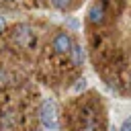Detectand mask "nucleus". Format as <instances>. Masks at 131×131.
<instances>
[{
	"label": "nucleus",
	"instance_id": "obj_3",
	"mask_svg": "<svg viewBox=\"0 0 131 131\" xmlns=\"http://www.w3.org/2000/svg\"><path fill=\"white\" fill-rule=\"evenodd\" d=\"M104 16H106V2H104V0L94 2V4L90 6V10H88V20H90L92 25H100V23L104 20Z\"/></svg>",
	"mask_w": 131,
	"mask_h": 131
},
{
	"label": "nucleus",
	"instance_id": "obj_9",
	"mask_svg": "<svg viewBox=\"0 0 131 131\" xmlns=\"http://www.w3.org/2000/svg\"><path fill=\"white\" fill-rule=\"evenodd\" d=\"M121 131H131V119H129V117L123 121V127H121Z\"/></svg>",
	"mask_w": 131,
	"mask_h": 131
},
{
	"label": "nucleus",
	"instance_id": "obj_5",
	"mask_svg": "<svg viewBox=\"0 0 131 131\" xmlns=\"http://www.w3.org/2000/svg\"><path fill=\"white\" fill-rule=\"evenodd\" d=\"M70 53H72V63H74V66H82V61H84V51H82V47H80V45H72V47H70Z\"/></svg>",
	"mask_w": 131,
	"mask_h": 131
},
{
	"label": "nucleus",
	"instance_id": "obj_8",
	"mask_svg": "<svg viewBox=\"0 0 131 131\" xmlns=\"http://www.w3.org/2000/svg\"><path fill=\"white\" fill-rule=\"evenodd\" d=\"M86 88V80L82 78V80H78V84L74 86V92H80V90H84Z\"/></svg>",
	"mask_w": 131,
	"mask_h": 131
},
{
	"label": "nucleus",
	"instance_id": "obj_6",
	"mask_svg": "<svg viewBox=\"0 0 131 131\" xmlns=\"http://www.w3.org/2000/svg\"><path fill=\"white\" fill-rule=\"evenodd\" d=\"M80 131H100V123L94 121V119H86Z\"/></svg>",
	"mask_w": 131,
	"mask_h": 131
},
{
	"label": "nucleus",
	"instance_id": "obj_7",
	"mask_svg": "<svg viewBox=\"0 0 131 131\" xmlns=\"http://www.w3.org/2000/svg\"><path fill=\"white\" fill-rule=\"evenodd\" d=\"M51 4H53L55 8H59V10H66V8L70 6V0H51Z\"/></svg>",
	"mask_w": 131,
	"mask_h": 131
},
{
	"label": "nucleus",
	"instance_id": "obj_4",
	"mask_svg": "<svg viewBox=\"0 0 131 131\" xmlns=\"http://www.w3.org/2000/svg\"><path fill=\"white\" fill-rule=\"evenodd\" d=\"M72 45H74V43H72V39H70L68 33H57L55 39H53V49H55L57 53H68Z\"/></svg>",
	"mask_w": 131,
	"mask_h": 131
},
{
	"label": "nucleus",
	"instance_id": "obj_1",
	"mask_svg": "<svg viewBox=\"0 0 131 131\" xmlns=\"http://www.w3.org/2000/svg\"><path fill=\"white\" fill-rule=\"evenodd\" d=\"M39 119H41L43 127H47V129H57V108H55V102H53L51 98H45V100L41 102Z\"/></svg>",
	"mask_w": 131,
	"mask_h": 131
},
{
	"label": "nucleus",
	"instance_id": "obj_10",
	"mask_svg": "<svg viewBox=\"0 0 131 131\" xmlns=\"http://www.w3.org/2000/svg\"><path fill=\"white\" fill-rule=\"evenodd\" d=\"M4 27H6V23H4V18H2V16H0V33H2V31H4Z\"/></svg>",
	"mask_w": 131,
	"mask_h": 131
},
{
	"label": "nucleus",
	"instance_id": "obj_2",
	"mask_svg": "<svg viewBox=\"0 0 131 131\" xmlns=\"http://www.w3.org/2000/svg\"><path fill=\"white\" fill-rule=\"evenodd\" d=\"M12 43L23 47V49H29L31 45H35V35L31 31L29 25H18L12 29Z\"/></svg>",
	"mask_w": 131,
	"mask_h": 131
}]
</instances>
